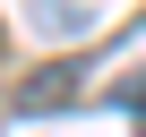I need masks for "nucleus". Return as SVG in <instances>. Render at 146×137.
I'll return each mask as SVG.
<instances>
[{
    "label": "nucleus",
    "instance_id": "1",
    "mask_svg": "<svg viewBox=\"0 0 146 137\" xmlns=\"http://www.w3.org/2000/svg\"><path fill=\"white\" fill-rule=\"evenodd\" d=\"M60 103H78V60H52L17 86V111H60Z\"/></svg>",
    "mask_w": 146,
    "mask_h": 137
},
{
    "label": "nucleus",
    "instance_id": "2",
    "mask_svg": "<svg viewBox=\"0 0 146 137\" xmlns=\"http://www.w3.org/2000/svg\"><path fill=\"white\" fill-rule=\"evenodd\" d=\"M112 103H120V111H137V120H146V68H137V77H120V94H112Z\"/></svg>",
    "mask_w": 146,
    "mask_h": 137
}]
</instances>
